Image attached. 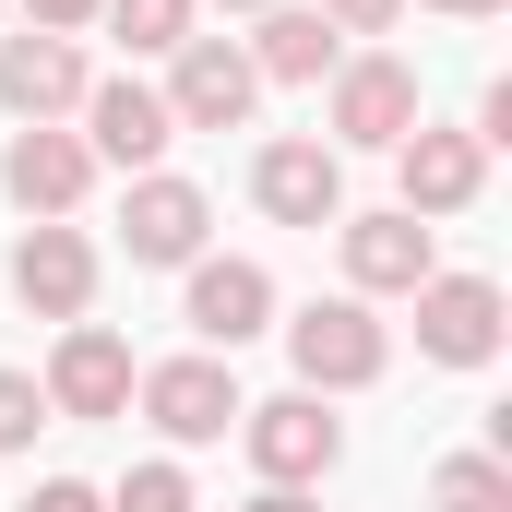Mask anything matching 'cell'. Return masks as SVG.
<instances>
[{
  "label": "cell",
  "instance_id": "cell-1",
  "mask_svg": "<svg viewBox=\"0 0 512 512\" xmlns=\"http://www.w3.org/2000/svg\"><path fill=\"white\" fill-rule=\"evenodd\" d=\"M286 358H298V393H370L393 370V334L370 322V298H310L286 322Z\"/></svg>",
  "mask_w": 512,
  "mask_h": 512
},
{
  "label": "cell",
  "instance_id": "cell-2",
  "mask_svg": "<svg viewBox=\"0 0 512 512\" xmlns=\"http://www.w3.org/2000/svg\"><path fill=\"white\" fill-rule=\"evenodd\" d=\"M167 60H179V72H167L155 96H167V120H179V131H239V120L262 108V72H251L239 36H179Z\"/></svg>",
  "mask_w": 512,
  "mask_h": 512
},
{
  "label": "cell",
  "instance_id": "cell-3",
  "mask_svg": "<svg viewBox=\"0 0 512 512\" xmlns=\"http://www.w3.org/2000/svg\"><path fill=\"white\" fill-rule=\"evenodd\" d=\"M334 251H346V298H417L429 274H441V239H429V215H334Z\"/></svg>",
  "mask_w": 512,
  "mask_h": 512
},
{
  "label": "cell",
  "instance_id": "cell-4",
  "mask_svg": "<svg viewBox=\"0 0 512 512\" xmlns=\"http://www.w3.org/2000/svg\"><path fill=\"white\" fill-rule=\"evenodd\" d=\"M239 441H251L262 489H310L346 465V429L322 417V393H274V405H239Z\"/></svg>",
  "mask_w": 512,
  "mask_h": 512
},
{
  "label": "cell",
  "instance_id": "cell-5",
  "mask_svg": "<svg viewBox=\"0 0 512 512\" xmlns=\"http://www.w3.org/2000/svg\"><path fill=\"white\" fill-rule=\"evenodd\" d=\"M251 203L274 215V227H334V215H346V155H334L322 131L262 143V155H251Z\"/></svg>",
  "mask_w": 512,
  "mask_h": 512
},
{
  "label": "cell",
  "instance_id": "cell-6",
  "mask_svg": "<svg viewBox=\"0 0 512 512\" xmlns=\"http://www.w3.org/2000/svg\"><path fill=\"white\" fill-rule=\"evenodd\" d=\"M417 358L489 370V358H501V286H489V274H429V286H417Z\"/></svg>",
  "mask_w": 512,
  "mask_h": 512
},
{
  "label": "cell",
  "instance_id": "cell-7",
  "mask_svg": "<svg viewBox=\"0 0 512 512\" xmlns=\"http://www.w3.org/2000/svg\"><path fill=\"white\" fill-rule=\"evenodd\" d=\"M131 382H143V370H131V346L108 334V322H60L48 382H36V393H48V417H120Z\"/></svg>",
  "mask_w": 512,
  "mask_h": 512
},
{
  "label": "cell",
  "instance_id": "cell-8",
  "mask_svg": "<svg viewBox=\"0 0 512 512\" xmlns=\"http://www.w3.org/2000/svg\"><path fill=\"white\" fill-rule=\"evenodd\" d=\"M405 131H417V72L382 60V48H370V60H334V155H346V143H358V155H393Z\"/></svg>",
  "mask_w": 512,
  "mask_h": 512
},
{
  "label": "cell",
  "instance_id": "cell-9",
  "mask_svg": "<svg viewBox=\"0 0 512 512\" xmlns=\"http://www.w3.org/2000/svg\"><path fill=\"white\" fill-rule=\"evenodd\" d=\"M0 191L36 215V227H60L84 191H96V155H84V131H60V120H24L12 131V155H0Z\"/></svg>",
  "mask_w": 512,
  "mask_h": 512
},
{
  "label": "cell",
  "instance_id": "cell-10",
  "mask_svg": "<svg viewBox=\"0 0 512 512\" xmlns=\"http://www.w3.org/2000/svg\"><path fill=\"white\" fill-rule=\"evenodd\" d=\"M131 393H143V417H155L167 441H227V429H239V405H251L227 358H167V370H143Z\"/></svg>",
  "mask_w": 512,
  "mask_h": 512
},
{
  "label": "cell",
  "instance_id": "cell-11",
  "mask_svg": "<svg viewBox=\"0 0 512 512\" xmlns=\"http://www.w3.org/2000/svg\"><path fill=\"white\" fill-rule=\"evenodd\" d=\"M167 143H179V120H167V96H155V84H131V72L84 84V155H96V167H131V179H143Z\"/></svg>",
  "mask_w": 512,
  "mask_h": 512
},
{
  "label": "cell",
  "instance_id": "cell-12",
  "mask_svg": "<svg viewBox=\"0 0 512 512\" xmlns=\"http://www.w3.org/2000/svg\"><path fill=\"white\" fill-rule=\"evenodd\" d=\"M179 322L203 334V358H239L251 334H274V274H262V262H191Z\"/></svg>",
  "mask_w": 512,
  "mask_h": 512
},
{
  "label": "cell",
  "instance_id": "cell-13",
  "mask_svg": "<svg viewBox=\"0 0 512 512\" xmlns=\"http://www.w3.org/2000/svg\"><path fill=\"white\" fill-rule=\"evenodd\" d=\"M203 227H215V203L191 191V179H167V167H143L131 179V203H120V239H131V262H203Z\"/></svg>",
  "mask_w": 512,
  "mask_h": 512
},
{
  "label": "cell",
  "instance_id": "cell-14",
  "mask_svg": "<svg viewBox=\"0 0 512 512\" xmlns=\"http://www.w3.org/2000/svg\"><path fill=\"white\" fill-rule=\"evenodd\" d=\"M393 167H405V215H465L477 191H489V143L477 131H405L393 143Z\"/></svg>",
  "mask_w": 512,
  "mask_h": 512
},
{
  "label": "cell",
  "instance_id": "cell-15",
  "mask_svg": "<svg viewBox=\"0 0 512 512\" xmlns=\"http://www.w3.org/2000/svg\"><path fill=\"white\" fill-rule=\"evenodd\" d=\"M12 298H24L36 322H84V298H96V239H84V227H24Z\"/></svg>",
  "mask_w": 512,
  "mask_h": 512
},
{
  "label": "cell",
  "instance_id": "cell-16",
  "mask_svg": "<svg viewBox=\"0 0 512 512\" xmlns=\"http://www.w3.org/2000/svg\"><path fill=\"white\" fill-rule=\"evenodd\" d=\"M84 84H96V72H84L72 36H36V24L0 36V108H12V120H60V108H84Z\"/></svg>",
  "mask_w": 512,
  "mask_h": 512
},
{
  "label": "cell",
  "instance_id": "cell-17",
  "mask_svg": "<svg viewBox=\"0 0 512 512\" xmlns=\"http://www.w3.org/2000/svg\"><path fill=\"white\" fill-rule=\"evenodd\" d=\"M334 60H346V36H334L322 12H286V0L262 12V36H251V72H262V84H322Z\"/></svg>",
  "mask_w": 512,
  "mask_h": 512
},
{
  "label": "cell",
  "instance_id": "cell-18",
  "mask_svg": "<svg viewBox=\"0 0 512 512\" xmlns=\"http://www.w3.org/2000/svg\"><path fill=\"white\" fill-rule=\"evenodd\" d=\"M429 512H512V465L501 453H453L429 477Z\"/></svg>",
  "mask_w": 512,
  "mask_h": 512
},
{
  "label": "cell",
  "instance_id": "cell-19",
  "mask_svg": "<svg viewBox=\"0 0 512 512\" xmlns=\"http://www.w3.org/2000/svg\"><path fill=\"white\" fill-rule=\"evenodd\" d=\"M96 12L120 24L131 48H179V36H191V0H96Z\"/></svg>",
  "mask_w": 512,
  "mask_h": 512
},
{
  "label": "cell",
  "instance_id": "cell-20",
  "mask_svg": "<svg viewBox=\"0 0 512 512\" xmlns=\"http://www.w3.org/2000/svg\"><path fill=\"white\" fill-rule=\"evenodd\" d=\"M48 429V393H36V370H0V453H24Z\"/></svg>",
  "mask_w": 512,
  "mask_h": 512
},
{
  "label": "cell",
  "instance_id": "cell-21",
  "mask_svg": "<svg viewBox=\"0 0 512 512\" xmlns=\"http://www.w3.org/2000/svg\"><path fill=\"white\" fill-rule=\"evenodd\" d=\"M108 512H191V477H179V465H131Z\"/></svg>",
  "mask_w": 512,
  "mask_h": 512
},
{
  "label": "cell",
  "instance_id": "cell-22",
  "mask_svg": "<svg viewBox=\"0 0 512 512\" xmlns=\"http://www.w3.org/2000/svg\"><path fill=\"white\" fill-rule=\"evenodd\" d=\"M310 12H322L334 36H393V12H405V0H310Z\"/></svg>",
  "mask_w": 512,
  "mask_h": 512
},
{
  "label": "cell",
  "instance_id": "cell-23",
  "mask_svg": "<svg viewBox=\"0 0 512 512\" xmlns=\"http://www.w3.org/2000/svg\"><path fill=\"white\" fill-rule=\"evenodd\" d=\"M24 24H36V36H84V24H96V0H24Z\"/></svg>",
  "mask_w": 512,
  "mask_h": 512
},
{
  "label": "cell",
  "instance_id": "cell-24",
  "mask_svg": "<svg viewBox=\"0 0 512 512\" xmlns=\"http://www.w3.org/2000/svg\"><path fill=\"white\" fill-rule=\"evenodd\" d=\"M24 512H108L84 477H48V489H24Z\"/></svg>",
  "mask_w": 512,
  "mask_h": 512
},
{
  "label": "cell",
  "instance_id": "cell-25",
  "mask_svg": "<svg viewBox=\"0 0 512 512\" xmlns=\"http://www.w3.org/2000/svg\"><path fill=\"white\" fill-rule=\"evenodd\" d=\"M239 512H322L310 489H262V501H239Z\"/></svg>",
  "mask_w": 512,
  "mask_h": 512
},
{
  "label": "cell",
  "instance_id": "cell-26",
  "mask_svg": "<svg viewBox=\"0 0 512 512\" xmlns=\"http://www.w3.org/2000/svg\"><path fill=\"white\" fill-rule=\"evenodd\" d=\"M429 12H453V24H489V12H501V0H429Z\"/></svg>",
  "mask_w": 512,
  "mask_h": 512
},
{
  "label": "cell",
  "instance_id": "cell-27",
  "mask_svg": "<svg viewBox=\"0 0 512 512\" xmlns=\"http://www.w3.org/2000/svg\"><path fill=\"white\" fill-rule=\"evenodd\" d=\"M227 12H274V0H227Z\"/></svg>",
  "mask_w": 512,
  "mask_h": 512
}]
</instances>
